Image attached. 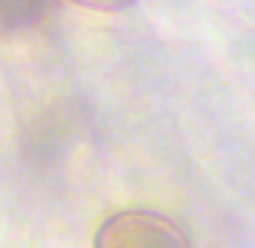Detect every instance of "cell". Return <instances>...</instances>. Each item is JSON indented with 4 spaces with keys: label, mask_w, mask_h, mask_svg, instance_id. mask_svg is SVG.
Wrapping results in <instances>:
<instances>
[{
    "label": "cell",
    "mask_w": 255,
    "mask_h": 248,
    "mask_svg": "<svg viewBox=\"0 0 255 248\" xmlns=\"http://www.w3.org/2000/svg\"><path fill=\"white\" fill-rule=\"evenodd\" d=\"M95 248H193V242L170 216L128 209L102 222L95 232Z\"/></svg>",
    "instance_id": "1"
},
{
    "label": "cell",
    "mask_w": 255,
    "mask_h": 248,
    "mask_svg": "<svg viewBox=\"0 0 255 248\" xmlns=\"http://www.w3.org/2000/svg\"><path fill=\"white\" fill-rule=\"evenodd\" d=\"M56 0H0V36L20 33L33 23H39Z\"/></svg>",
    "instance_id": "2"
},
{
    "label": "cell",
    "mask_w": 255,
    "mask_h": 248,
    "mask_svg": "<svg viewBox=\"0 0 255 248\" xmlns=\"http://www.w3.org/2000/svg\"><path fill=\"white\" fill-rule=\"evenodd\" d=\"M69 3H79V7H89V10H105V13H118V10L134 7L137 0H69Z\"/></svg>",
    "instance_id": "3"
}]
</instances>
